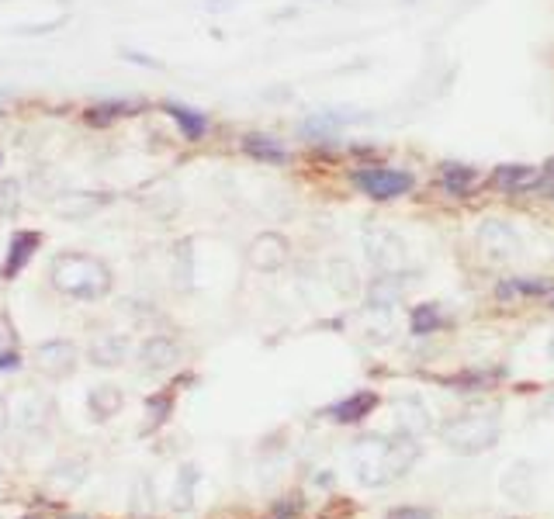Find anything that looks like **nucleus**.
Wrapping results in <instances>:
<instances>
[{"mask_svg": "<svg viewBox=\"0 0 554 519\" xmlns=\"http://www.w3.org/2000/svg\"><path fill=\"white\" fill-rule=\"evenodd\" d=\"M443 440L458 454H479L499 440V416L496 412H464L454 423H447Z\"/></svg>", "mask_w": 554, "mask_h": 519, "instance_id": "f257e3e1", "label": "nucleus"}, {"mask_svg": "<svg viewBox=\"0 0 554 519\" xmlns=\"http://www.w3.org/2000/svg\"><path fill=\"white\" fill-rule=\"evenodd\" d=\"M364 240V257L378 274H402L409 263V250L399 232H391L388 225H368L361 232Z\"/></svg>", "mask_w": 554, "mask_h": 519, "instance_id": "f03ea898", "label": "nucleus"}, {"mask_svg": "<svg viewBox=\"0 0 554 519\" xmlns=\"http://www.w3.org/2000/svg\"><path fill=\"white\" fill-rule=\"evenodd\" d=\"M353 184L361 194H368L374 201H395L412 191V173L409 170H391V167H364L353 173Z\"/></svg>", "mask_w": 554, "mask_h": 519, "instance_id": "7ed1b4c3", "label": "nucleus"}, {"mask_svg": "<svg viewBox=\"0 0 554 519\" xmlns=\"http://www.w3.org/2000/svg\"><path fill=\"white\" fill-rule=\"evenodd\" d=\"M479 246L485 250V257L492 260H517L519 250H523V240L509 222L489 219V222L479 225Z\"/></svg>", "mask_w": 554, "mask_h": 519, "instance_id": "20e7f679", "label": "nucleus"}, {"mask_svg": "<svg viewBox=\"0 0 554 519\" xmlns=\"http://www.w3.org/2000/svg\"><path fill=\"white\" fill-rule=\"evenodd\" d=\"M540 184V167L530 163H502L492 170V187L502 194H523V191H534Z\"/></svg>", "mask_w": 554, "mask_h": 519, "instance_id": "39448f33", "label": "nucleus"}, {"mask_svg": "<svg viewBox=\"0 0 554 519\" xmlns=\"http://www.w3.org/2000/svg\"><path fill=\"white\" fill-rule=\"evenodd\" d=\"M284 260H288V240L284 236H277V232H263L253 240L250 246V263L263 270V274H274L284 267Z\"/></svg>", "mask_w": 554, "mask_h": 519, "instance_id": "423d86ee", "label": "nucleus"}, {"mask_svg": "<svg viewBox=\"0 0 554 519\" xmlns=\"http://www.w3.org/2000/svg\"><path fill=\"white\" fill-rule=\"evenodd\" d=\"M326 280H330L332 291L340 298H347V301L364 291V280H361L357 267H353L347 257H332L330 263H326Z\"/></svg>", "mask_w": 554, "mask_h": 519, "instance_id": "0eeeda50", "label": "nucleus"}, {"mask_svg": "<svg viewBox=\"0 0 554 519\" xmlns=\"http://www.w3.org/2000/svg\"><path fill=\"white\" fill-rule=\"evenodd\" d=\"M395 426L402 436H420L426 426H430V419H426V408L423 402H416V398H402L399 406H395Z\"/></svg>", "mask_w": 554, "mask_h": 519, "instance_id": "6e6552de", "label": "nucleus"}, {"mask_svg": "<svg viewBox=\"0 0 554 519\" xmlns=\"http://www.w3.org/2000/svg\"><path fill=\"white\" fill-rule=\"evenodd\" d=\"M374 406H378V395H374V391H357L351 398H343L340 406H332L330 416L332 419H340V423H357V419H364Z\"/></svg>", "mask_w": 554, "mask_h": 519, "instance_id": "1a4fd4ad", "label": "nucleus"}, {"mask_svg": "<svg viewBox=\"0 0 554 519\" xmlns=\"http://www.w3.org/2000/svg\"><path fill=\"white\" fill-rule=\"evenodd\" d=\"M242 149L253 160H260V163H284L288 160V149L281 146L277 139H271V135H246L242 139Z\"/></svg>", "mask_w": 554, "mask_h": 519, "instance_id": "9d476101", "label": "nucleus"}, {"mask_svg": "<svg viewBox=\"0 0 554 519\" xmlns=\"http://www.w3.org/2000/svg\"><path fill=\"white\" fill-rule=\"evenodd\" d=\"M475 181H479V173L464 167V163H443L440 167V187L450 194H468L475 187Z\"/></svg>", "mask_w": 554, "mask_h": 519, "instance_id": "9b49d317", "label": "nucleus"}, {"mask_svg": "<svg viewBox=\"0 0 554 519\" xmlns=\"http://www.w3.org/2000/svg\"><path fill=\"white\" fill-rule=\"evenodd\" d=\"M551 284L540 278H513L499 284V298H517V295H548Z\"/></svg>", "mask_w": 554, "mask_h": 519, "instance_id": "f8f14e48", "label": "nucleus"}, {"mask_svg": "<svg viewBox=\"0 0 554 519\" xmlns=\"http://www.w3.org/2000/svg\"><path fill=\"white\" fill-rule=\"evenodd\" d=\"M440 312H437V305H423V308H416L412 312V333L416 336H430L433 329H440Z\"/></svg>", "mask_w": 554, "mask_h": 519, "instance_id": "ddd939ff", "label": "nucleus"}, {"mask_svg": "<svg viewBox=\"0 0 554 519\" xmlns=\"http://www.w3.org/2000/svg\"><path fill=\"white\" fill-rule=\"evenodd\" d=\"M388 519H433V516L423 513V509H399V513H391Z\"/></svg>", "mask_w": 554, "mask_h": 519, "instance_id": "4468645a", "label": "nucleus"}, {"mask_svg": "<svg viewBox=\"0 0 554 519\" xmlns=\"http://www.w3.org/2000/svg\"><path fill=\"white\" fill-rule=\"evenodd\" d=\"M544 412H548V416L554 419V395H548V402H544Z\"/></svg>", "mask_w": 554, "mask_h": 519, "instance_id": "2eb2a0df", "label": "nucleus"}, {"mask_svg": "<svg viewBox=\"0 0 554 519\" xmlns=\"http://www.w3.org/2000/svg\"><path fill=\"white\" fill-rule=\"evenodd\" d=\"M548 353H551V360H554V336H551V343H548Z\"/></svg>", "mask_w": 554, "mask_h": 519, "instance_id": "dca6fc26", "label": "nucleus"}, {"mask_svg": "<svg viewBox=\"0 0 554 519\" xmlns=\"http://www.w3.org/2000/svg\"><path fill=\"white\" fill-rule=\"evenodd\" d=\"M551 305H554V295H551Z\"/></svg>", "mask_w": 554, "mask_h": 519, "instance_id": "f3484780", "label": "nucleus"}]
</instances>
